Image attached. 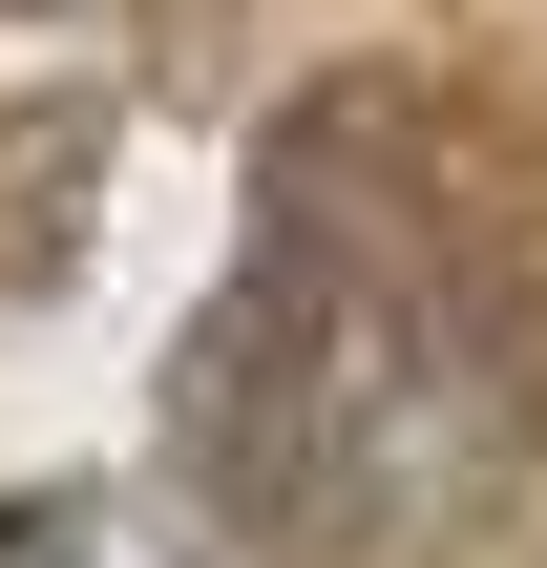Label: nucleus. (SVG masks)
<instances>
[{"mask_svg":"<svg viewBox=\"0 0 547 568\" xmlns=\"http://www.w3.org/2000/svg\"><path fill=\"white\" fill-rule=\"evenodd\" d=\"M0 527H21V506H0Z\"/></svg>","mask_w":547,"mask_h":568,"instance_id":"1","label":"nucleus"}]
</instances>
